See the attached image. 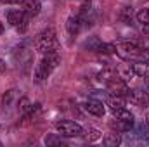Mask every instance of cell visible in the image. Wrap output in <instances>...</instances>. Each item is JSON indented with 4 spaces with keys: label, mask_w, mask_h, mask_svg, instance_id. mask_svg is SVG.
Returning a JSON list of instances; mask_svg holds the SVG:
<instances>
[{
    "label": "cell",
    "mask_w": 149,
    "mask_h": 147,
    "mask_svg": "<svg viewBox=\"0 0 149 147\" xmlns=\"http://www.w3.org/2000/svg\"><path fill=\"white\" fill-rule=\"evenodd\" d=\"M137 21L142 24H149V7L142 9L141 12H137Z\"/></svg>",
    "instance_id": "22"
},
{
    "label": "cell",
    "mask_w": 149,
    "mask_h": 147,
    "mask_svg": "<svg viewBox=\"0 0 149 147\" xmlns=\"http://www.w3.org/2000/svg\"><path fill=\"white\" fill-rule=\"evenodd\" d=\"M45 144H63V142L57 140V139H54V137H49V139H45Z\"/></svg>",
    "instance_id": "23"
},
{
    "label": "cell",
    "mask_w": 149,
    "mask_h": 147,
    "mask_svg": "<svg viewBox=\"0 0 149 147\" xmlns=\"http://www.w3.org/2000/svg\"><path fill=\"white\" fill-rule=\"evenodd\" d=\"M101 45V40L97 37H92L90 40H87L85 42V49H88V50H92V52H97V47Z\"/></svg>",
    "instance_id": "21"
},
{
    "label": "cell",
    "mask_w": 149,
    "mask_h": 147,
    "mask_svg": "<svg viewBox=\"0 0 149 147\" xmlns=\"http://www.w3.org/2000/svg\"><path fill=\"white\" fill-rule=\"evenodd\" d=\"M106 85H108L109 94H113V95H121V97H127L128 95V90L130 88L127 87V81L123 78H120L118 74L113 76L109 81H106Z\"/></svg>",
    "instance_id": "7"
},
{
    "label": "cell",
    "mask_w": 149,
    "mask_h": 147,
    "mask_svg": "<svg viewBox=\"0 0 149 147\" xmlns=\"http://www.w3.org/2000/svg\"><path fill=\"white\" fill-rule=\"evenodd\" d=\"M78 16L83 23V28H90L95 21L94 17V10H92V2L90 0H83V3L80 5V10H78Z\"/></svg>",
    "instance_id": "8"
},
{
    "label": "cell",
    "mask_w": 149,
    "mask_h": 147,
    "mask_svg": "<svg viewBox=\"0 0 149 147\" xmlns=\"http://www.w3.org/2000/svg\"><path fill=\"white\" fill-rule=\"evenodd\" d=\"M2 33H3V24L0 23V35H2Z\"/></svg>",
    "instance_id": "27"
},
{
    "label": "cell",
    "mask_w": 149,
    "mask_h": 147,
    "mask_svg": "<svg viewBox=\"0 0 149 147\" xmlns=\"http://www.w3.org/2000/svg\"><path fill=\"white\" fill-rule=\"evenodd\" d=\"M120 21L123 24H132L134 23V9L130 5H125L121 10H120Z\"/></svg>",
    "instance_id": "16"
},
{
    "label": "cell",
    "mask_w": 149,
    "mask_h": 147,
    "mask_svg": "<svg viewBox=\"0 0 149 147\" xmlns=\"http://www.w3.org/2000/svg\"><path fill=\"white\" fill-rule=\"evenodd\" d=\"M2 3H23V0H0Z\"/></svg>",
    "instance_id": "24"
},
{
    "label": "cell",
    "mask_w": 149,
    "mask_h": 147,
    "mask_svg": "<svg viewBox=\"0 0 149 147\" xmlns=\"http://www.w3.org/2000/svg\"><path fill=\"white\" fill-rule=\"evenodd\" d=\"M80 137H81L83 140H87V142H94V140L101 139V132L95 130V128H88V130H83V133H81Z\"/></svg>",
    "instance_id": "17"
},
{
    "label": "cell",
    "mask_w": 149,
    "mask_h": 147,
    "mask_svg": "<svg viewBox=\"0 0 149 147\" xmlns=\"http://www.w3.org/2000/svg\"><path fill=\"white\" fill-rule=\"evenodd\" d=\"M30 16L23 10V9H12L7 12V21L12 28H16L19 33H24L28 30V24H30Z\"/></svg>",
    "instance_id": "3"
},
{
    "label": "cell",
    "mask_w": 149,
    "mask_h": 147,
    "mask_svg": "<svg viewBox=\"0 0 149 147\" xmlns=\"http://www.w3.org/2000/svg\"><path fill=\"white\" fill-rule=\"evenodd\" d=\"M120 142H121V137H120L118 132H111V133H108L104 137V144L108 147H116V146H120Z\"/></svg>",
    "instance_id": "18"
},
{
    "label": "cell",
    "mask_w": 149,
    "mask_h": 147,
    "mask_svg": "<svg viewBox=\"0 0 149 147\" xmlns=\"http://www.w3.org/2000/svg\"><path fill=\"white\" fill-rule=\"evenodd\" d=\"M106 104L109 106V109L113 111V112H116V111L123 109L125 107V97H121V95H109L108 97V101H106Z\"/></svg>",
    "instance_id": "13"
},
{
    "label": "cell",
    "mask_w": 149,
    "mask_h": 147,
    "mask_svg": "<svg viewBox=\"0 0 149 147\" xmlns=\"http://www.w3.org/2000/svg\"><path fill=\"white\" fill-rule=\"evenodd\" d=\"M83 107H85V111L87 112H90V114H94V116H104V112H106V109H104V104L101 102V101H97V99H88L85 104H83Z\"/></svg>",
    "instance_id": "10"
},
{
    "label": "cell",
    "mask_w": 149,
    "mask_h": 147,
    "mask_svg": "<svg viewBox=\"0 0 149 147\" xmlns=\"http://www.w3.org/2000/svg\"><path fill=\"white\" fill-rule=\"evenodd\" d=\"M114 116H116V121H111V123H109L113 128L121 130V132H127V130H130V128L134 126V114L128 109L123 107V109L116 111Z\"/></svg>",
    "instance_id": "6"
},
{
    "label": "cell",
    "mask_w": 149,
    "mask_h": 147,
    "mask_svg": "<svg viewBox=\"0 0 149 147\" xmlns=\"http://www.w3.org/2000/svg\"><path fill=\"white\" fill-rule=\"evenodd\" d=\"M81 28H83V23H81V19H80L78 14H74V16H70V17H68L66 30H68V33H70L71 37H76V35L81 31Z\"/></svg>",
    "instance_id": "11"
},
{
    "label": "cell",
    "mask_w": 149,
    "mask_h": 147,
    "mask_svg": "<svg viewBox=\"0 0 149 147\" xmlns=\"http://www.w3.org/2000/svg\"><path fill=\"white\" fill-rule=\"evenodd\" d=\"M3 71H5V62H3V61L0 59V74L3 73Z\"/></svg>",
    "instance_id": "26"
},
{
    "label": "cell",
    "mask_w": 149,
    "mask_h": 147,
    "mask_svg": "<svg viewBox=\"0 0 149 147\" xmlns=\"http://www.w3.org/2000/svg\"><path fill=\"white\" fill-rule=\"evenodd\" d=\"M146 123H148V126H149V112H148V116H146Z\"/></svg>",
    "instance_id": "28"
},
{
    "label": "cell",
    "mask_w": 149,
    "mask_h": 147,
    "mask_svg": "<svg viewBox=\"0 0 149 147\" xmlns=\"http://www.w3.org/2000/svg\"><path fill=\"white\" fill-rule=\"evenodd\" d=\"M127 99H130V102H134L139 107H149V94L142 90H128Z\"/></svg>",
    "instance_id": "9"
},
{
    "label": "cell",
    "mask_w": 149,
    "mask_h": 147,
    "mask_svg": "<svg viewBox=\"0 0 149 147\" xmlns=\"http://www.w3.org/2000/svg\"><path fill=\"white\" fill-rule=\"evenodd\" d=\"M61 64V55L59 52H49V54H43L40 64L35 69V80L37 81H43L45 78H49L50 73Z\"/></svg>",
    "instance_id": "2"
},
{
    "label": "cell",
    "mask_w": 149,
    "mask_h": 147,
    "mask_svg": "<svg viewBox=\"0 0 149 147\" xmlns=\"http://www.w3.org/2000/svg\"><path fill=\"white\" fill-rule=\"evenodd\" d=\"M97 76H99L101 81H109L113 76H116V71H114L113 68H106V69H102L101 73L97 74Z\"/></svg>",
    "instance_id": "20"
},
{
    "label": "cell",
    "mask_w": 149,
    "mask_h": 147,
    "mask_svg": "<svg viewBox=\"0 0 149 147\" xmlns=\"http://www.w3.org/2000/svg\"><path fill=\"white\" fill-rule=\"evenodd\" d=\"M56 130L61 137H68V139H73V137H80L83 133V128L74 123L71 119H61L56 123Z\"/></svg>",
    "instance_id": "5"
},
{
    "label": "cell",
    "mask_w": 149,
    "mask_h": 147,
    "mask_svg": "<svg viewBox=\"0 0 149 147\" xmlns=\"http://www.w3.org/2000/svg\"><path fill=\"white\" fill-rule=\"evenodd\" d=\"M35 49L40 54H49V52H57L59 49V40L57 33L54 28H47L43 31H40L35 38Z\"/></svg>",
    "instance_id": "1"
},
{
    "label": "cell",
    "mask_w": 149,
    "mask_h": 147,
    "mask_svg": "<svg viewBox=\"0 0 149 147\" xmlns=\"http://www.w3.org/2000/svg\"><path fill=\"white\" fill-rule=\"evenodd\" d=\"M132 71L135 76H141V78H146L149 76V62L148 61H137V62H134L132 64Z\"/></svg>",
    "instance_id": "14"
},
{
    "label": "cell",
    "mask_w": 149,
    "mask_h": 147,
    "mask_svg": "<svg viewBox=\"0 0 149 147\" xmlns=\"http://www.w3.org/2000/svg\"><path fill=\"white\" fill-rule=\"evenodd\" d=\"M23 10L30 17H35L42 10V3H40V0H23Z\"/></svg>",
    "instance_id": "12"
},
{
    "label": "cell",
    "mask_w": 149,
    "mask_h": 147,
    "mask_svg": "<svg viewBox=\"0 0 149 147\" xmlns=\"http://www.w3.org/2000/svg\"><path fill=\"white\" fill-rule=\"evenodd\" d=\"M116 54L121 59L130 61V59H139L142 55V49L134 42H121V43H116Z\"/></svg>",
    "instance_id": "4"
},
{
    "label": "cell",
    "mask_w": 149,
    "mask_h": 147,
    "mask_svg": "<svg viewBox=\"0 0 149 147\" xmlns=\"http://www.w3.org/2000/svg\"><path fill=\"white\" fill-rule=\"evenodd\" d=\"M17 109H19V112L24 116V119H28L30 114H31V111H33V104L30 102L28 97H21L19 102H17Z\"/></svg>",
    "instance_id": "15"
},
{
    "label": "cell",
    "mask_w": 149,
    "mask_h": 147,
    "mask_svg": "<svg viewBox=\"0 0 149 147\" xmlns=\"http://www.w3.org/2000/svg\"><path fill=\"white\" fill-rule=\"evenodd\" d=\"M141 57H144V59H146V61L149 62V49H146V50H142V55H141Z\"/></svg>",
    "instance_id": "25"
},
{
    "label": "cell",
    "mask_w": 149,
    "mask_h": 147,
    "mask_svg": "<svg viewBox=\"0 0 149 147\" xmlns=\"http://www.w3.org/2000/svg\"><path fill=\"white\" fill-rule=\"evenodd\" d=\"M97 52L102 54V55H113V54H116V45L114 43H102L101 42V45L97 47Z\"/></svg>",
    "instance_id": "19"
},
{
    "label": "cell",
    "mask_w": 149,
    "mask_h": 147,
    "mask_svg": "<svg viewBox=\"0 0 149 147\" xmlns=\"http://www.w3.org/2000/svg\"><path fill=\"white\" fill-rule=\"evenodd\" d=\"M146 85L149 87V76H146Z\"/></svg>",
    "instance_id": "29"
}]
</instances>
